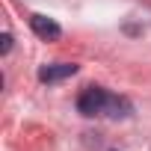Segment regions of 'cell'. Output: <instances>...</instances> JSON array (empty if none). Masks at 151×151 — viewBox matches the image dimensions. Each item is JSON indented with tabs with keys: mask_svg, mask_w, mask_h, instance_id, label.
<instances>
[{
	"mask_svg": "<svg viewBox=\"0 0 151 151\" xmlns=\"http://www.w3.org/2000/svg\"><path fill=\"white\" fill-rule=\"evenodd\" d=\"M30 30H33L39 39H45V42H56V39L62 36V27H59L53 18H47V15H30Z\"/></svg>",
	"mask_w": 151,
	"mask_h": 151,
	"instance_id": "3957f363",
	"label": "cell"
},
{
	"mask_svg": "<svg viewBox=\"0 0 151 151\" xmlns=\"http://www.w3.org/2000/svg\"><path fill=\"white\" fill-rule=\"evenodd\" d=\"M110 92L101 89V86H86L80 95H77V113L80 116H107V107H110Z\"/></svg>",
	"mask_w": 151,
	"mask_h": 151,
	"instance_id": "6da1fadb",
	"label": "cell"
},
{
	"mask_svg": "<svg viewBox=\"0 0 151 151\" xmlns=\"http://www.w3.org/2000/svg\"><path fill=\"white\" fill-rule=\"evenodd\" d=\"M77 74V65L74 62H53V65H42L39 68V80L42 83H59Z\"/></svg>",
	"mask_w": 151,
	"mask_h": 151,
	"instance_id": "7a4b0ae2",
	"label": "cell"
},
{
	"mask_svg": "<svg viewBox=\"0 0 151 151\" xmlns=\"http://www.w3.org/2000/svg\"><path fill=\"white\" fill-rule=\"evenodd\" d=\"M9 50H12V36L3 33V36H0V53H9Z\"/></svg>",
	"mask_w": 151,
	"mask_h": 151,
	"instance_id": "277c9868",
	"label": "cell"
}]
</instances>
